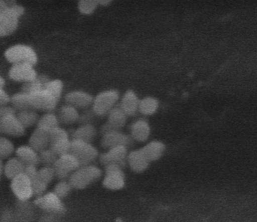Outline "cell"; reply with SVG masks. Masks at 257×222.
I'll list each match as a JSON object with an SVG mask.
<instances>
[{
    "label": "cell",
    "instance_id": "cell-47",
    "mask_svg": "<svg viewBox=\"0 0 257 222\" xmlns=\"http://www.w3.org/2000/svg\"><path fill=\"white\" fill-rule=\"evenodd\" d=\"M2 0H0V2L2 1Z\"/></svg>",
    "mask_w": 257,
    "mask_h": 222
},
{
    "label": "cell",
    "instance_id": "cell-46",
    "mask_svg": "<svg viewBox=\"0 0 257 222\" xmlns=\"http://www.w3.org/2000/svg\"><path fill=\"white\" fill-rule=\"evenodd\" d=\"M5 84V81L4 80V79L0 76V87H3V86Z\"/></svg>",
    "mask_w": 257,
    "mask_h": 222
},
{
    "label": "cell",
    "instance_id": "cell-38",
    "mask_svg": "<svg viewBox=\"0 0 257 222\" xmlns=\"http://www.w3.org/2000/svg\"><path fill=\"white\" fill-rule=\"evenodd\" d=\"M37 176L40 180L48 185L55 177L52 166H44L38 170Z\"/></svg>",
    "mask_w": 257,
    "mask_h": 222
},
{
    "label": "cell",
    "instance_id": "cell-14",
    "mask_svg": "<svg viewBox=\"0 0 257 222\" xmlns=\"http://www.w3.org/2000/svg\"><path fill=\"white\" fill-rule=\"evenodd\" d=\"M1 132L12 137H21L25 133V128L15 114L8 115L0 120Z\"/></svg>",
    "mask_w": 257,
    "mask_h": 222
},
{
    "label": "cell",
    "instance_id": "cell-31",
    "mask_svg": "<svg viewBox=\"0 0 257 222\" xmlns=\"http://www.w3.org/2000/svg\"><path fill=\"white\" fill-rule=\"evenodd\" d=\"M49 80L45 76L37 77L35 79L25 82L22 87V92L30 94L44 88L46 83Z\"/></svg>",
    "mask_w": 257,
    "mask_h": 222
},
{
    "label": "cell",
    "instance_id": "cell-18",
    "mask_svg": "<svg viewBox=\"0 0 257 222\" xmlns=\"http://www.w3.org/2000/svg\"><path fill=\"white\" fill-rule=\"evenodd\" d=\"M139 101L135 92L128 89L124 93L118 104L127 117H133L138 111Z\"/></svg>",
    "mask_w": 257,
    "mask_h": 222
},
{
    "label": "cell",
    "instance_id": "cell-11",
    "mask_svg": "<svg viewBox=\"0 0 257 222\" xmlns=\"http://www.w3.org/2000/svg\"><path fill=\"white\" fill-rule=\"evenodd\" d=\"M127 147L117 146L100 155L99 160L104 167L109 164L117 165L123 168L127 163Z\"/></svg>",
    "mask_w": 257,
    "mask_h": 222
},
{
    "label": "cell",
    "instance_id": "cell-28",
    "mask_svg": "<svg viewBox=\"0 0 257 222\" xmlns=\"http://www.w3.org/2000/svg\"><path fill=\"white\" fill-rule=\"evenodd\" d=\"M59 124L57 116L51 112L44 114L39 118L37 123V127L49 132L59 127Z\"/></svg>",
    "mask_w": 257,
    "mask_h": 222
},
{
    "label": "cell",
    "instance_id": "cell-19",
    "mask_svg": "<svg viewBox=\"0 0 257 222\" xmlns=\"http://www.w3.org/2000/svg\"><path fill=\"white\" fill-rule=\"evenodd\" d=\"M149 162L141 149L132 151L127 154V163L135 172H144L147 169Z\"/></svg>",
    "mask_w": 257,
    "mask_h": 222
},
{
    "label": "cell",
    "instance_id": "cell-2",
    "mask_svg": "<svg viewBox=\"0 0 257 222\" xmlns=\"http://www.w3.org/2000/svg\"><path fill=\"white\" fill-rule=\"evenodd\" d=\"M119 98V93L115 89L102 91L93 97L91 109L97 117L107 116L116 104Z\"/></svg>",
    "mask_w": 257,
    "mask_h": 222
},
{
    "label": "cell",
    "instance_id": "cell-34",
    "mask_svg": "<svg viewBox=\"0 0 257 222\" xmlns=\"http://www.w3.org/2000/svg\"><path fill=\"white\" fill-rule=\"evenodd\" d=\"M38 154L39 162L44 166H52L58 158V156L50 148L42 150Z\"/></svg>",
    "mask_w": 257,
    "mask_h": 222
},
{
    "label": "cell",
    "instance_id": "cell-13",
    "mask_svg": "<svg viewBox=\"0 0 257 222\" xmlns=\"http://www.w3.org/2000/svg\"><path fill=\"white\" fill-rule=\"evenodd\" d=\"M11 188L18 200H27L33 195L31 181L24 173L12 179Z\"/></svg>",
    "mask_w": 257,
    "mask_h": 222
},
{
    "label": "cell",
    "instance_id": "cell-7",
    "mask_svg": "<svg viewBox=\"0 0 257 222\" xmlns=\"http://www.w3.org/2000/svg\"><path fill=\"white\" fill-rule=\"evenodd\" d=\"M80 166L77 159L70 153L58 157L53 165L55 177L60 180L68 179L71 174Z\"/></svg>",
    "mask_w": 257,
    "mask_h": 222
},
{
    "label": "cell",
    "instance_id": "cell-12",
    "mask_svg": "<svg viewBox=\"0 0 257 222\" xmlns=\"http://www.w3.org/2000/svg\"><path fill=\"white\" fill-rule=\"evenodd\" d=\"M134 140L130 135L120 131L113 130L102 135L100 146L105 149H109L117 146L130 147L134 144Z\"/></svg>",
    "mask_w": 257,
    "mask_h": 222
},
{
    "label": "cell",
    "instance_id": "cell-33",
    "mask_svg": "<svg viewBox=\"0 0 257 222\" xmlns=\"http://www.w3.org/2000/svg\"><path fill=\"white\" fill-rule=\"evenodd\" d=\"M63 85L59 79L49 80L45 84L44 89L58 101L62 91Z\"/></svg>",
    "mask_w": 257,
    "mask_h": 222
},
{
    "label": "cell",
    "instance_id": "cell-17",
    "mask_svg": "<svg viewBox=\"0 0 257 222\" xmlns=\"http://www.w3.org/2000/svg\"><path fill=\"white\" fill-rule=\"evenodd\" d=\"M49 143L50 132L39 127L34 131L29 140V145L38 153L47 148Z\"/></svg>",
    "mask_w": 257,
    "mask_h": 222
},
{
    "label": "cell",
    "instance_id": "cell-42",
    "mask_svg": "<svg viewBox=\"0 0 257 222\" xmlns=\"http://www.w3.org/2000/svg\"><path fill=\"white\" fill-rule=\"evenodd\" d=\"M16 109L14 107L0 105V120L10 114H15Z\"/></svg>",
    "mask_w": 257,
    "mask_h": 222
},
{
    "label": "cell",
    "instance_id": "cell-6",
    "mask_svg": "<svg viewBox=\"0 0 257 222\" xmlns=\"http://www.w3.org/2000/svg\"><path fill=\"white\" fill-rule=\"evenodd\" d=\"M24 12L23 7L16 5L0 14V37L9 35L15 31L18 26V19Z\"/></svg>",
    "mask_w": 257,
    "mask_h": 222
},
{
    "label": "cell",
    "instance_id": "cell-16",
    "mask_svg": "<svg viewBox=\"0 0 257 222\" xmlns=\"http://www.w3.org/2000/svg\"><path fill=\"white\" fill-rule=\"evenodd\" d=\"M93 97L88 92L82 90H73L64 96L66 104L76 108H86L92 104Z\"/></svg>",
    "mask_w": 257,
    "mask_h": 222
},
{
    "label": "cell",
    "instance_id": "cell-27",
    "mask_svg": "<svg viewBox=\"0 0 257 222\" xmlns=\"http://www.w3.org/2000/svg\"><path fill=\"white\" fill-rule=\"evenodd\" d=\"M16 116L25 128L30 127L37 124L39 118L35 109L32 108L19 110Z\"/></svg>",
    "mask_w": 257,
    "mask_h": 222
},
{
    "label": "cell",
    "instance_id": "cell-45",
    "mask_svg": "<svg viewBox=\"0 0 257 222\" xmlns=\"http://www.w3.org/2000/svg\"><path fill=\"white\" fill-rule=\"evenodd\" d=\"M4 173V164L2 161V159L0 158V180L2 175V174Z\"/></svg>",
    "mask_w": 257,
    "mask_h": 222
},
{
    "label": "cell",
    "instance_id": "cell-41",
    "mask_svg": "<svg viewBox=\"0 0 257 222\" xmlns=\"http://www.w3.org/2000/svg\"><path fill=\"white\" fill-rule=\"evenodd\" d=\"M37 166L33 165H25L24 173L28 177L30 181L38 177Z\"/></svg>",
    "mask_w": 257,
    "mask_h": 222
},
{
    "label": "cell",
    "instance_id": "cell-24",
    "mask_svg": "<svg viewBox=\"0 0 257 222\" xmlns=\"http://www.w3.org/2000/svg\"><path fill=\"white\" fill-rule=\"evenodd\" d=\"M97 131L93 124H82L75 130L72 134L73 139L90 143L95 139Z\"/></svg>",
    "mask_w": 257,
    "mask_h": 222
},
{
    "label": "cell",
    "instance_id": "cell-10",
    "mask_svg": "<svg viewBox=\"0 0 257 222\" xmlns=\"http://www.w3.org/2000/svg\"><path fill=\"white\" fill-rule=\"evenodd\" d=\"M105 176L103 186L108 189L118 190L125 185V176L122 168L117 165L109 164L104 166Z\"/></svg>",
    "mask_w": 257,
    "mask_h": 222
},
{
    "label": "cell",
    "instance_id": "cell-4",
    "mask_svg": "<svg viewBox=\"0 0 257 222\" xmlns=\"http://www.w3.org/2000/svg\"><path fill=\"white\" fill-rule=\"evenodd\" d=\"M6 58L14 64L27 63L32 65L37 61L34 50L25 45H16L8 48L5 53Z\"/></svg>",
    "mask_w": 257,
    "mask_h": 222
},
{
    "label": "cell",
    "instance_id": "cell-21",
    "mask_svg": "<svg viewBox=\"0 0 257 222\" xmlns=\"http://www.w3.org/2000/svg\"><path fill=\"white\" fill-rule=\"evenodd\" d=\"M107 124L113 130L120 131L126 124L127 116L116 104L107 114Z\"/></svg>",
    "mask_w": 257,
    "mask_h": 222
},
{
    "label": "cell",
    "instance_id": "cell-30",
    "mask_svg": "<svg viewBox=\"0 0 257 222\" xmlns=\"http://www.w3.org/2000/svg\"><path fill=\"white\" fill-rule=\"evenodd\" d=\"M16 214L20 220H29L33 215V206L28 200H18L16 205Z\"/></svg>",
    "mask_w": 257,
    "mask_h": 222
},
{
    "label": "cell",
    "instance_id": "cell-5",
    "mask_svg": "<svg viewBox=\"0 0 257 222\" xmlns=\"http://www.w3.org/2000/svg\"><path fill=\"white\" fill-rule=\"evenodd\" d=\"M61 199L54 192H49L36 197L33 203L46 213L60 216L66 211V208Z\"/></svg>",
    "mask_w": 257,
    "mask_h": 222
},
{
    "label": "cell",
    "instance_id": "cell-36",
    "mask_svg": "<svg viewBox=\"0 0 257 222\" xmlns=\"http://www.w3.org/2000/svg\"><path fill=\"white\" fill-rule=\"evenodd\" d=\"M72 187L66 180H60L54 188V193L60 198L62 199L68 196Z\"/></svg>",
    "mask_w": 257,
    "mask_h": 222
},
{
    "label": "cell",
    "instance_id": "cell-3",
    "mask_svg": "<svg viewBox=\"0 0 257 222\" xmlns=\"http://www.w3.org/2000/svg\"><path fill=\"white\" fill-rule=\"evenodd\" d=\"M69 153L78 161L80 166L90 164L98 155L97 150L90 143L72 139Z\"/></svg>",
    "mask_w": 257,
    "mask_h": 222
},
{
    "label": "cell",
    "instance_id": "cell-43",
    "mask_svg": "<svg viewBox=\"0 0 257 222\" xmlns=\"http://www.w3.org/2000/svg\"><path fill=\"white\" fill-rule=\"evenodd\" d=\"M10 101L8 94L0 87V105L7 104Z\"/></svg>",
    "mask_w": 257,
    "mask_h": 222
},
{
    "label": "cell",
    "instance_id": "cell-29",
    "mask_svg": "<svg viewBox=\"0 0 257 222\" xmlns=\"http://www.w3.org/2000/svg\"><path fill=\"white\" fill-rule=\"evenodd\" d=\"M159 102L158 100L153 97H146L140 99L138 111L144 115H152L158 109Z\"/></svg>",
    "mask_w": 257,
    "mask_h": 222
},
{
    "label": "cell",
    "instance_id": "cell-40",
    "mask_svg": "<svg viewBox=\"0 0 257 222\" xmlns=\"http://www.w3.org/2000/svg\"><path fill=\"white\" fill-rule=\"evenodd\" d=\"M96 115L94 114L92 109L86 110L81 115H79L78 122L81 125L92 124L95 120Z\"/></svg>",
    "mask_w": 257,
    "mask_h": 222
},
{
    "label": "cell",
    "instance_id": "cell-9",
    "mask_svg": "<svg viewBox=\"0 0 257 222\" xmlns=\"http://www.w3.org/2000/svg\"><path fill=\"white\" fill-rule=\"evenodd\" d=\"M31 108L50 112L59 101L44 88L29 94Z\"/></svg>",
    "mask_w": 257,
    "mask_h": 222
},
{
    "label": "cell",
    "instance_id": "cell-48",
    "mask_svg": "<svg viewBox=\"0 0 257 222\" xmlns=\"http://www.w3.org/2000/svg\"><path fill=\"white\" fill-rule=\"evenodd\" d=\"M0 132H1V131H0Z\"/></svg>",
    "mask_w": 257,
    "mask_h": 222
},
{
    "label": "cell",
    "instance_id": "cell-37",
    "mask_svg": "<svg viewBox=\"0 0 257 222\" xmlns=\"http://www.w3.org/2000/svg\"><path fill=\"white\" fill-rule=\"evenodd\" d=\"M98 5V0H79L78 7L81 14L89 15L95 11Z\"/></svg>",
    "mask_w": 257,
    "mask_h": 222
},
{
    "label": "cell",
    "instance_id": "cell-32",
    "mask_svg": "<svg viewBox=\"0 0 257 222\" xmlns=\"http://www.w3.org/2000/svg\"><path fill=\"white\" fill-rule=\"evenodd\" d=\"M10 101L15 109L21 110L31 108L29 95L27 93L22 92L15 94L10 98Z\"/></svg>",
    "mask_w": 257,
    "mask_h": 222
},
{
    "label": "cell",
    "instance_id": "cell-15",
    "mask_svg": "<svg viewBox=\"0 0 257 222\" xmlns=\"http://www.w3.org/2000/svg\"><path fill=\"white\" fill-rule=\"evenodd\" d=\"M9 75L15 81L25 82L32 81L37 77L33 65L27 63L14 64L9 72Z\"/></svg>",
    "mask_w": 257,
    "mask_h": 222
},
{
    "label": "cell",
    "instance_id": "cell-20",
    "mask_svg": "<svg viewBox=\"0 0 257 222\" xmlns=\"http://www.w3.org/2000/svg\"><path fill=\"white\" fill-rule=\"evenodd\" d=\"M130 136L133 139L138 142H145L150 134V128L148 123L139 119L133 122L130 126Z\"/></svg>",
    "mask_w": 257,
    "mask_h": 222
},
{
    "label": "cell",
    "instance_id": "cell-44",
    "mask_svg": "<svg viewBox=\"0 0 257 222\" xmlns=\"http://www.w3.org/2000/svg\"><path fill=\"white\" fill-rule=\"evenodd\" d=\"M112 0H98L99 5L102 6H106L109 5Z\"/></svg>",
    "mask_w": 257,
    "mask_h": 222
},
{
    "label": "cell",
    "instance_id": "cell-22",
    "mask_svg": "<svg viewBox=\"0 0 257 222\" xmlns=\"http://www.w3.org/2000/svg\"><path fill=\"white\" fill-rule=\"evenodd\" d=\"M16 155L25 165H33L37 166L40 163L38 152L29 145L19 147L16 151Z\"/></svg>",
    "mask_w": 257,
    "mask_h": 222
},
{
    "label": "cell",
    "instance_id": "cell-26",
    "mask_svg": "<svg viewBox=\"0 0 257 222\" xmlns=\"http://www.w3.org/2000/svg\"><path fill=\"white\" fill-rule=\"evenodd\" d=\"M141 150L150 162L157 160L161 157L165 150V146L161 142L154 141L141 148Z\"/></svg>",
    "mask_w": 257,
    "mask_h": 222
},
{
    "label": "cell",
    "instance_id": "cell-25",
    "mask_svg": "<svg viewBox=\"0 0 257 222\" xmlns=\"http://www.w3.org/2000/svg\"><path fill=\"white\" fill-rule=\"evenodd\" d=\"M25 167V165L17 157L10 158L4 165V173L7 178L12 180L24 173Z\"/></svg>",
    "mask_w": 257,
    "mask_h": 222
},
{
    "label": "cell",
    "instance_id": "cell-35",
    "mask_svg": "<svg viewBox=\"0 0 257 222\" xmlns=\"http://www.w3.org/2000/svg\"><path fill=\"white\" fill-rule=\"evenodd\" d=\"M15 150L13 143L8 138L0 137V158H8L13 153Z\"/></svg>",
    "mask_w": 257,
    "mask_h": 222
},
{
    "label": "cell",
    "instance_id": "cell-8",
    "mask_svg": "<svg viewBox=\"0 0 257 222\" xmlns=\"http://www.w3.org/2000/svg\"><path fill=\"white\" fill-rule=\"evenodd\" d=\"M70 146L71 140L64 129L58 127L50 132L49 147L58 157L69 153Z\"/></svg>",
    "mask_w": 257,
    "mask_h": 222
},
{
    "label": "cell",
    "instance_id": "cell-23",
    "mask_svg": "<svg viewBox=\"0 0 257 222\" xmlns=\"http://www.w3.org/2000/svg\"><path fill=\"white\" fill-rule=\"evenodd\" d=\"M57 116L59 123L69 125L78 122L79 114L77 108L65 104L59 108Z\"/></svg>",
    "mask_w": 257,
    "mask_h": 222
},
{
    "label": "cell",
    "instance_id": "cell-1",
    "mask_svg": "<svg viewBox=\"0 0 257 222\" xmlns=\"http://www.w3.org/2000/svg\"><path fill=\"white\" fill-rule=\"evenodd\" d=\"M102 175L101 170L92 165L80 166L73 171L68 178L72 188L82 189L97 181Z\"/></svg>",
    "mask_w": 257,
    "mask_h": 222
},
{
    "label": "cell",
    "instance_id": "cell-39",
    "mask_svg": "<svg viewBox=\"0 0 257 222\" xmlns=\"http://www.w3.org/2000/svg\"><path fill=\"white\" fill-rule=\"evenodd\" d=\"M33 195L36 197L43 195L45 192L48 184L40 180L38 177L31 181Z\"/></svg>",
    "mask_w": 257,
    "mask_h": 222
}]
</instances>
